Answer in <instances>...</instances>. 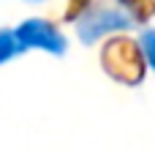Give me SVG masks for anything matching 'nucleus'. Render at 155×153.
I'll return each mask as SVG.
<instances>
[{"label": "nucleus", "instance_id": "obj_5", "mask_svg": "<svg viewBox=\"0 0 155 153\" xmlns=\"http://www.w3.org/2000/svg\"><path fill=\"white\" fill-rule=\"evenodd\" d=\"M30 3H38V0H30Z\"/></svg>", "mask_w": 155, "mask_h": 153}, {"label": "nucleus", "instance_id": "obj_3", "mask_svg": "<svg viewBox=\"0 0 155 153\" xmlns=\"http://www.w3.org/2000/svg\"><path fill=\"white\" fill-rule=\"evenodd\" d=\"M22 52H25V47H22L16 30H5V27H0V66L8 63V60H14V57L22 55Z\"/></svg>", "mask_w": 155, "mask_h": 153}, {"label": "nucleus", "instance_id": "obj_2", "mask_svg": "<svg viewBox=\"0 0 155 153\" xmlns=\"http://www.w3.org/2000/svg\"><path fill=\"white\" fill-rule=\"evenodd\" d=\"M14 30H16V36H19L25 52H27V49H41V52H49V55H65V49H68L65 36H63L49 19L33 16V19H25V22H22L19 27H14Z\"/></svg>", "mask_w": 155, "mask_h": 153}, {"label": "nucleus", "instance_id": "obj_4", "mask_svg": "<svg viewBox=\"0 0 155 153\" xmlns=\"http://www.w3.org/2000/svg\"><path fill=\"white\" fill-rule=\"evenodd\" d=\"M139 49H142V57H144L147 68L155 74V27L142 30V36H139Z\"/></svg>", "mask_w": 155, "mask_h": 153}, {"label": "nucleus", "instance_id": "obj_1", "mask_svg": "<svg viewBox=\"0 0 155 153\" xmlns=\"http://www.w3.org/2000/svg\"><path fill=\"white\" fill-rule=\"evenodd\" d=\"M128 27H134V14L123 5H90L76 19V33L84 44H95L98 38Z\"/></svg>", "mask_w": 155, "mask_h": 153}]
</instances>
